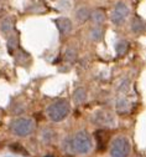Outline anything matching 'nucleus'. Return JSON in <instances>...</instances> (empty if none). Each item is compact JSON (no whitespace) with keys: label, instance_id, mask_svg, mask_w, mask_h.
Wrapping results in <instances>:
<instances>
[{"label":"nucleus","instance_id":"nucleus-1","mask_svg":"<svg viewBox=\"0 0 146 157\" xmlns=\"http://www.w3.org/2000/svg\"><path fill=\"white\" fill-rule=\"evenodd\" d=\"M69 150L77 155H87L92 151L93 142L91 136L86 131H79L72 136V139L68 140Z\"/></svg>","mask_w":146,"mask_h":157},{"label":"nucleus","instance_id":"nucleus-2","mask_svg":"<svg viewBox=\"0 0 146 157\" xmlns=\"http://www.w3.org/2000/svg\"><path fill=\"white\" fill-rule=\"evenodd\" d=\"M69 112L71 105L67 100H57L46 109V113L52 122H61L69 115Z\"/></svg>","mask_w":146,"mask_h":157},{"label":"nucleus","instance_id":"nucleus-3","mask_svg":"<svg viewBox=\"0 0 146 157\" xmlns=\"http://www.w3.org/2000/svg\"><path fill=\"white\" fill-rule=\"evenodd\" d=\"M35 130V122L29 117H19L11 121L10 131L12 135L17 137H26L30 136Z\"/></svg>","mask_w":146,"mask_h":157},{"label":"nucleus","instance_id":"nucleus-4","mask_svg":"<svg viewBox=\"0 0 146 157\" xmlns=\"http://www.w3.org/2000/svg\"><path fill=\"white\" fill-rule=\"evenodd\" d=\"M131 145L128 137L118 136L110 144V157H129Z\"/></svg>","mask_w":146,"mask_h":157},{"label":"nucleus","instance_id":"nucleus-5","mask_svg":"<svg viewBox=\"0 0 146 157\" xmlns=\"http://www.w3.org/2000/svg\"><path fill=\"white\" fill-rule=\"evenodd\" d=\"M93 124L103 127H114L116 125L114 116L108 111H95L93 115Z\"/></svg>","mask_w":146,"mask_h":157},{"label":"nucleus","instance_id":"nucleus-6","mask_svg":"<svg viewBox=\"0 0 146 157\" xmlns=\"http://www.w3.org/2000/svg\"><path fill=\"white\" fill-rule=\"evenodd\" d=\"M129 13H130V9L126 4L124 3H118L112 13V21L115 24V25H121L126 17L129 16Z\"/></svg>","mask_w":146,"mask_h":157},{"label":"nucleus","instance_id":"nucleus-7","mask_svg":"<svg viewBox=\"0 0 146 157\" xmlns=\"http://www.w3.org/2000/svg\"><path fill=\"white\" fill-rule=\"evenodd\" d=\"M56 24H57V26H58V29L62 34H68L72 29L71 21L68 20V19H65V17H61V19H58V20H56Z\"/></svg>","mask_w":146,"mask_h":157},{"label":"nucleus","instance_id":"nucleus-8","mask_svg":"<svg viewBox=\"0 0 146 157\" xmlns=\"http://www.w3.org/2000/svg\"><path fill=\"white\" fill-rule=\"evenodd\" d=\"M86 97H87V94H86V91L83 90V89L77 90L76 94H74V100H76L78 104H82L83 101L86 100Z\"/></svg>","mask_w":146,"mask_h":157},{"label":"nucleus","instance_id":"nucleus-9","mask_svg":"<svg viewBox=\"0 0 146 157\" xmlns=\"http://www.w3.org/2000/svg\"><path fill=\"white\" fill-rule=\"evenodd\" d=\"M126 48H128V44H125V41H121L116 45V51L119 52V55H123L125 51H126Z\"/></svg>","mask_w":146,"mask_h":157},{"label":"nucleus","instance_id":"nucleus-10","mask_svg":"<svg viewBox=\"0 0 146 157\" xmlns=\"http://www.w3.org/2000/svg\"><path fill=\"white\" fill-rule=\"evenodd\" d=\"M46 157H52V156H46Z\"/></svg>","mask_w":146,"mask_h":157}]
</instances>
